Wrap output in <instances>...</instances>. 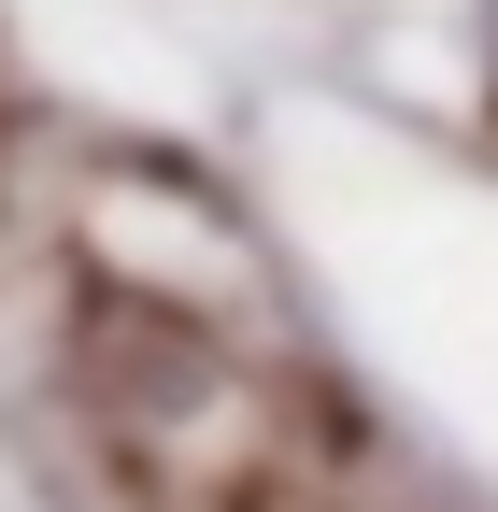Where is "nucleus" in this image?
<instances>
[]
</instances>
